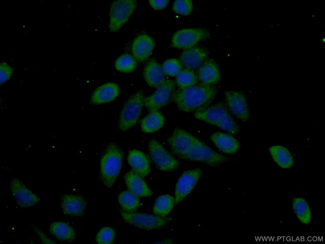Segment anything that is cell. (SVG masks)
<instances>
[{
	"label": "cell",
	"mask_w": 325,
	"mask_h": 244,
	"mask_svg": "<svg viewBox=\"0 0 325 244\" xmlns=\"http://www.w3.org/2000/svg\"><path fill=\"white\" fill-rule=\"evenodd\" d=\"M168 142L174 154L184 160L204 162L211 166L222 164L228 158L220 154L188 132L176 128Z\"/></svg>",
	"instance_id": "obj_1"
},
{
	"label": "cell",
	"mask_w": 325,
	"mask_h": 244,
	"mask_svg": "<svg viewBox=\"0 0 325 244\" xmlns=\"http://www.w3.org/2000/svg\"><path fill=\"white\" fill-rule=\"evenodd\" d=\"M216 93L217 89L214 86L198 82L192 86L174 90L172 99L180 110L198 112L208 108Z\"/></svg>",
	"instance_id": "obj_2"
},
{
	"label": "cell",
	"mask_w": 325,
	"mask_h": 244,
	"mask_svg": "<svg viewBox=\"0 0 325 244\" xmlns=\"http://www.w3.org/2000/svg\"><path fill=\"white\" fill-rule=\"evenodd\" d=\"M124 152L114 142L107 146L100 162V178L104 186L112 187L121 170Z\"/></svg>",
	"instance_id": "obj_3"
},
{
	"label": "cell",
	"mask_w": 325,
	"mask_h": 244,
	"mask_svg": "<svg viewBox=\"0 0 325 244\" xmlns=\"http://www.w3.org/2000/svg\"><path fill=\"white\" fill-rule=\"evenodd\" d=\"M194 116L230 134H236L239 132L238 125L229 114L226 104L224 102H218L196 112Z\"/></svg>",
	"instance_id": "obj_4"
},
{
	"label": "cell",
	"mask_w": 325,
	"mask_h": 244,
	"mask_svg": "<svg viewBox=\"0 0 325 244\" xmlns=\"http://www.w3.org/2000/svg\"><path fill=\"white\" fill-rule=\"evenodd\" d=\"M144 98V92L139 90L126 102L119 117L118 126L121 130L126 131L136 124L142 112Z\"/></svg>",
	"instance_id": "obj_5"
},
{
	"label": "cell",
	"mask_w": 325,
	"mask_h": 244,
	"mask_svg": "<svg viewBox=\"0 0 325 244\" xmlns=\"http://www.w3.org/2000/svg\"><path fill=\"white\" fill-rule=\"evenodd\" d=\"M120 214L127 223L140 229L150 230L165 226L171 220L166 216L150 214L136 212H126L122 210Z\"/></svg>",
	"instance_id": "obj_6"
},
{
	"label": "cell",
	"mask_w": 325,
	"mask_h": 244,
	"mask_svg": "<svg viewBox=\"0 0 325 244\" xmlns=\"http://www.w3.org/2000/svg\"><path fill=\"white\" fill-rule=\"evenodd\" d=\"M137 6L134 0H118L113 2L110 10L109 30H118L128 21Z\"/></svg>",
	"instance_id": "obj_7"
},
{
	"label": "cell",
	"mask_w": 325,
	"mask_h": 244,
	"mask_svg": "<svg viewBox=\"0 0 325 244\" xmlns=\"http://www.w3.org/2000/svg\"><path fill=\"white\" fill-rule=\"evenodd\" d=\"M209 36L208 30L204 28H184L174 34L171 46L184 50L196 46L198 42L206 40Z\"/></svg>",
	"instance_id": "obj_8"
},
{
	"label": "cell",
	"mask_w": 325,
	"mask_h": 244,
	"mask_svg": "<svg viewBox=\"0 0 325 244\" xmlns=\"http://www.w3.org/2000/svg\"><path fill=\"white\" fill-rule=\"evenodd\" d=\"M174 90V82L171 80L166 79L156 88V90L152 94L144 98V106L150 112L158 111L169 103Z\"/></svg>",
	"instance_id": "obj_9"
},
{
	"label": "cell",
	"mask_w": 325,
	"mask_h": 244,
	"mask_svg": "<svg viewBox=\"0 0 325 244\" xmlns=\"http://www.w3.org/2000/svg\"><path fill=\"white\" fill-rule=\"evenodd\" d=\"M148 151L152 160L159 170L172 171L178 167V160L168 152L156 140L152 139L149 142Z\"/></svg>",
	"instance_id": "obj_10"
},
{
	"label": "cell",
	"mask_w": 325,
	"mask_h": 244,
	"mask_svg": "<svg viewBox=\"0 0 325 244\" xmlns=\"http://www.w3.org/2000/svg\"><path fill=\"white\" fill-rule=\"evenodd\" d=\"M202 173V169L195 168L182 174L176 184L174 204H180L190 193L199 180Z\"/></svg>",
	"instance_id": "obj_11"
},
{
	"label": "cell",
	"mask_w": 325,
	"mask_h": 244,
	"mask_svg": "<svg viewBox=\"0 0 325 244\" xmlns=\"http://www.w3.org/2000/svg\"><path fill=\"white\" fill-rule=\"evenodd\" d=\"M225 96L227 105L232 112L242 121L247 122L250 114L244 94L240 92L230 90L225 92Z\"/></svg>",
	"instance_id": "obj_12"
},
{
	"label": "cell",
	"mask_w": 325,
	"mask_h": 244,
	"mask_svg": "<svg viewBox=\"0 0 325 244\" xmlns=\"http://www.w3.org/2000/svg\"><path fill=\"white\" fill-rule=\"evenodd\" d=\"M208 51L204 48L194 46L184 49L179 60L184 68L192 70L198 69L208 58Z\"/></svg>",
	"instance_id": "obj_13"
},
{
	"label": "cell",
	"mask_w": 325,
	"mask_h": 244,
	"mask_svg": "<svg viewBox=\"0 0 325 244\" xmlns=\"http://www.w3.org/2000/svg\"><path fill=\"white\" fill-rule=\"evenodd\" d=\"M10 192L18 204L22 208L33 206L40 200L38 196L18 178H14L11 182Z\"/></svg>",
	"instance_id": "obj_14"
},
{
	"label": "cell",
	"mask_w": 325,
	"mask_h": 244,
	"mask_svg": "<svg viewBox=\"0 0 325 244\" xmlns=\"http://www.w3.org/2000/svg\"><path fill=\"white\" fill-rule=\"evenodd\" d=\"M199 82L208 86H214L220 78L218 65L212 58H207L196 72Z\"/></svg>",
	"instance_id": "obj_15"
},
{
	"label": "cell",
	"mask_w": 325,
	"mask_h": 244,
	"mask_svg": "<svg viewBox=\"0 0 325 244\" xmlns=\"http://www.w3.org/2000/svg\"><path fill=\"white\" fill-rule=\"evenodd\" d=\"M154 46V42L150 36L145 34L140 35L132 44V56L136 62H144L150 57Z\"/></svg>",
	"instance_id": "obj_16"
},
{
	"label": "cell",
	"mask_w": 325,
	"mask_h": 244,
	"mask_svg": "<svg viewBox=\"0 0 325 244\" xmlns=\"http://www.w3.org/2000/svg\"><path fill=\"white\" fill-rule=\"evenodd\" d=\"M144 76L146 83L154 88L158 87L166 80L162 66L154 59L150 60L146 64Z\"/></svg>",
	"instance_id": "obj_17"
},
{
	"label": "cell",
	"mask_w": 325,
	"mask_h": 244,
	"mask_svg": "<svg viewBox=\"0 0 325 244\" xmlns=\"http://www.w3.org/2000/svg\"><path fill=\"white\" fill-rule=\"evenodd\" d=\"M61 205L64 214L80 216L84 214L86 202L80 196L66 194L62 196Z\"/></svg>",
	"instance_id": "obj_18"
},
{
	"label": "cell",
	"mask_w": 325,
	"mask_h": 244,
	"mask_svg": "<svg viewBox=\"0 0 325 244\" xmlns=\"http://www.w3.org/2000/svg\"><path fill=\"white\" fill-rule=\"evenodd\" d=\"M124 178L128 190L138 197L150 196L152 195V192L142 177L133 170L126 173Z\"/></svg>",
	"instance_id": "obj_19"
},
{
	"label": "cell",
	"mask_w": 325,
	"mask_h": 244,
	"mask_svg": "<svg viewBox=\"0 0 325 244\" xmlns=\"http://www.w3.org/2000/svg\"><path fill=\"white\" fill-rule=\"evenodd\" d=\"M120 94V88L114 82H110L98 87L92 93L90 102L98 104L114 100Z\"/></svg>",
	"instance_id": "obj_20"
},
{
	"label": "cell",
	"mask_w": 325,
	"mask_h": 244,
	"mask_svg": "<svg viewBox=\"0 0 325 244\" xmlns=\"http://www.w3.org/2000/svg\"><path fill=\"white\" fill-rule=\"evenodd\" d=\"M128 160L132 170L142 178L149 174V160L142 152L136 150H132L128 154Z\"/></svg>",
	"instance_id": "obj_21"
},
{
	"label": "cell",
	"mask_w": 325,
	"mask_h": 244,
	"mask_svg": "<svg viewBox=\"0 0 325 244\" xmlns=\"http://www.w3.org/2000/svg\"><path fill=\"white\" fill-rule=\"evenodd\" d=\"M210 139L220 150L226 154H234L240 148L239 142L228 134L216 132L211 136Z\"/></svg>",
	"instance_id": "obj_22"
},
{
	"label": "cell",
	"mask_w": 325,
	"mask_h": 244,
	"mask_svg": "<svg viewBox=\"0 0 325 244\" xmlns=\"http://www.w3.org/2000/svg\"><path fill=\"white\" fill-rule=\"evenodd\" d=\"M50 233L56 238L66 242H72L76 238L74 229L68 224L62 222H56L50 226Z\"/></svg>",
	"instance_id": "obj_23"
},
{
	"label": "cell",
	"mask_w": 325,
	"mask_h": 244,
	"mask_svg": "<svg viewBox=\"0 0 325 244\" xmlns=\"http://www.w3.org/2000/svg\"><path fill=\"white\" fill-rule=\"evenodd\" d=\"M269 150L272 158L280 166L286 168L293 165V158L286 148L281 146H274L270 148Z\"/></svg>",
	"instance_id": "obj_24"
},
{
	"label": "cell",
	"mask_w": 325,
	"mask_h": 244,
	"mask_svg": "<svg viewBox=\"0 0 325 244\" xmlns=\"http://www.w3.org/2000/svg\"><path fill=\"white\" fill-rule=\"evenodd\" d=\"M164 118L158 111L150 112L141 121V128L145 132H153L162 127Z\"/></svg>",
	"instance_id": "obj_25"
},
{
	"label": "cell",
	"mask_w": 325,
	"mask_h": 244,
	"mask_svg": "<svg viewBox=\"0 0 325 244\" xmlns=\"http://www.w3.org/2000/svg\"><path fill=\"white\" fill-rule=\"evenodd\" d=\"M294 211L299 220L304 224L310 223L312 214L307 202L302 198H294L292 200Z\"/></svg>",
	"instance_id": "obj_26"
},
{
	"label": "cell",
	"mask_w": 325,
	"mask_h": 244,
	"mask_svg": "<svg viewBox=\"0 0 325 244\" xmlns=\"http://www.w3.org/2000/svg\"><path fill=\"white\" fill-rule=\"evenodd\" d=\"M118 200L122 210L126 212H135L140 206L138 197L128 190L121 192Z\"/></svg>",
	"instance_id": "obj_27"
},
{
	"label": "cell",
	"mask_w": 325,
	"mask_h": 244,
	"mask_svg": "<svg viewBox=\"0 0 325 244\" xmlns=\"http://www.w3.org/2000/svg\"><path fill=\"white\" fill-rule=\"evenodd\" d=\"M174 204V198L168 194L160 196L156 200L154 213L160 216H166L171 211Z\"/></svg>",
	"instance_id": "obj_28"
},
{
	"label": "cell",
	"mask_w": 325,
	"mask_h": 244,
	"mask_svg": "<svg viewBox=\"0 0 325 244\" xmlns=\"http://www.w3.org/2000/svg\"><path fill=\"white\" fill-rule=\"evenodd\" d=\"M176 82L180 88H184L196 84L198 80L194 70L183 68L176 76Z\"/></svg>",
	"instance_id": "obj_29"
},
{
	"label": "cell",
	"mask_w": 325,
	"mask_h": 244,
	"mask_svg": "<svg viewBox=\"0 0 325 244\" xmlns=\"http://www.w3.org/2000/svg\"><path fill=\"white\" fill-rule=\"evenodd\" d=\"M116 69L123 72H130L136 68V61L132 56L124 54L120 56L114 63Z\"/></svg>",
	"instance_id": "obj_30"
},
{
	"label": "cell",
	"mask_w": 325,
	"mask_h": 244,
	"mask_svg": "<svg viewBox=\"0 0 325 244\" xmlns=\"http://www.w3.org/2000/svg\"><path fill=\"white\" fill-rule=\"evenodd\" d=\"M162 66L166 74L171 76H176L183 68L179 60L176 58L167 60Z\"/></svg>",
	"instance_id": "obj_31"
},
{
	"label": "cell",
	"mask_w": 325,
	"mask_h": 244,
	"mask_svg": "<svg viewBox=\"0 0 325 244\" xmlns=\"http://www.w3.org/2000/svg\"><path fill=\"white\" fill-rule=\"evenodd\" d=\"M114 230L109 226L102 228L96 236V242L100 244H111L115 238Z\"/></svg>",
	"instance_id": "obj_32"
},
{
	"label": "cell",
	"mask_w": 325,
	"mask_h": 244,
	"mask_svg": "<svg viewBox=\"0 0 325 244\" xmlns=\"http://www.w3.org/2000/svg\"><path fill=\"white\" fill-rule=\"evenodd\" d=\"M193 9V4L191 0H176L174 1L172 10L176 14L183 15H189Z\"/></svg>",
	"instance_id": "obj_33"
},
{
	"label": "cell",
	"mask_w": 325,
	"mask_h": 244,
	"mask_svg": "<svg viewBox=\"0 0 325 244\" xmlns=\"http://www.w3.org/2000/svg\"><path fill=\"white\" fill-rule=\"evenodd\" d=\"M12 68L6 63L3 62L0 64V84L8 80L12 73Z\"/></svg>",
	"instance_id": "obj_34"
},
{
	"label": "cell",
	"mask_w": 325,
	"mask_h": 244,
	"mask_svg": "<svg viewBox=\"0 0 325 244\" xmlns=\"http://www.w3.org/2000/svg\"><path fill=\"white\" fill-rule=\"evenodd\" d=\"M150 6L156 10H161L164 8L168 4V0H150L148 1Z\"/></svg>",
	"instance_id": "obj_35"
},
{
	"label": "cell",
	"mask_w": 325,
	"mask_h": 244,
	"mask_svg": "<svg viewBox=\"0 0 325 244\" xmlns=\"http://www.w3.org/2000/svg\"><path fill=\"white\" fill-rule=\"evenodd\" d=\"M34 230L38 236L40 237L42 242L44 244H56L54 242L48 238L40 230L37 228L35 227Z\"/></svg>",
	"instance_id": "obj_36"
},
{
	"label": "cell",
	"mask_w": 325,
	"mask_h": 244,
	"mask_svg": "<svg viewBox=\"0 0 325 244\" xmlns=\"http://www.w3.org/2000/svg\"><path fill=\"white\" fill-rule=\"evenodd\" d=\"M174 242L171 239H165L164 240L158 242L156 244H173Z\"/></svg>",
	"instance_id": "obj_37"
}]
</instances>
